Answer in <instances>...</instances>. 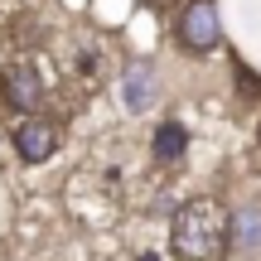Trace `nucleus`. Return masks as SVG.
<instances>
[{"mask_svg": "<svg viewBox=\"0 0 261 261\" xmlns=\"http://www.w3.org/2000/svg\"><path fill=\"white\" fill-rule=\"evenodd\" d=\"M150 10H160V15H179V5H184V0H145Z\"/></svg>", "mask_w": 261, "mask_h": 261, "instance_id": "9", "label": "nucleus"}, {"mask_svg": "<svg viewBox=\"0 0 261 261\" xmlns=\"http://www.w3.org/2000/svg\"><path fill=\"white\" fill-rule=\"evenodd\" d=\"M0 102H5V112H15V116L44 112V102H48L44 73H39L34 63H24V58L5 63V73H0Z\"/></svg>", "mask_w": 261, "mask_h": 261, "instance_id": "3", "label": "nucleus"}, {"mask_svg": "<svg viewBox=\"0 0 261 261\" xmlns=\"http://www.w3.org/2000/svg\"><path fill=\"white\" fill-rule=\"evenodd\" d=\"M189 145H194V136H189V126L174 121V116H165V121L155 126V136H150V155H155V165H179V160L189 155Z\"/></svg>", "mask_w": 261, "mask_h": 261, "instance_id": "7", "label": "nucleus"}, {"mask_svg": "<svg viewBox=\"0 0 261 261\" xmlns=\"http://www.w3.org/2000/svg\"><path fill=\"white\" fill-rule=\"evenodd\" d=\"M116 92H121V107H126L130 116H145V112L160 107V92H165V87H160V73L150 63H126Z\"/></svg>", "mask_w": 261, "mask_h": 261, "instance_id": "5", "label": "nucleus"}, {"mask_svg": "<svg viewBox=\"0 0 261 261\" xmlns=\"http://www.w3.org/2000/svg\"><path fill=\"white\" fill-rule=\"evenodd\" d=\"M174 44L189 58H208L213 48H223V15L218 0H184L174 15Z\"/></svg>", "mask_w": 261, "mask_h": 261, "instance_id": "2", "label": "nucleus"}, {"mask_svg": "<svg viewBox=\"0 0 261 261\" xmlns=\"http://www.w3.org/2000/svg\"><path fill=\"white\" fill-rule=\"evenodd\" d=\"M136 261H160V256H155V252H140V256H136Z\"/></svg>", "mask_w": 261, "mask_h": 261, "instance_id": "10", "label": "nucleus"}, {"mask_svg": "<svg viewBox=\"0 0 261 261\" xmlns=\"http://www.w3.org/2000/svg\"><path fill=\"white\" fill-rule=\"evenodd\" d=\"M232 252L242 261H261V203L256 198L232 208Z\"/></svg>", "mask_w": 261, "mask_h": 261, "instance_id": "6", "label": "nucleus"}, {"mask_svg": "<svg viewBox=\"0 0 261 261\" xmlns=\"http://www.w3.org/2000/svg\"><path fill=\"white\" fill-rule=\"evenodd\" d=\"M169 256L174 261H227L232 256V208L218 194H194L169 218Z\"/></svg>", "mask_w": 261, "mask_h": 261, "instance_id": "1", "label": "nucleus"}, {"mask_svg": "<svg viewBox=\"0 0 261 261\" xmlns=\"http://www.w3.org/2000/svg\"><path fill=\"white\" fill-rule=\"evenodd\" d=\"M256 140H261V130H256Z\"/></svg>", "mask_w": 261, "mask_h": 261, "instance_id": "11", "label": "nucleus"}, {"mask_svg": "<svg viewBox=\"0 0 261 261\" xmlns=\"http://www.w3.org/2000/svg\"><path fill=\"white\" fill-rule=\"evenodd\" d=\"M10 145H15V155L24 160V165H48V160L58 155V145H63V126H58L54 116H44V112H29L10 130Z\"/></svg>", "mask_w": 261, "mask_h": 261, "instance_id": "4", "label": "nucleus"}, {"mask_svg": "<svg viewBox=\"0 0 261 261\" xmlns=\"http://www.w3.org/2000/svg\"><path fill=\"white\" fill-rule=\"evenodd\" d=\"M232 92L242 107H261V73L247 58H232Z\"/></svg>", "mask_w": 261, "mask_h": 261, "instance_id": "8", "label": "nucleus"}]
</instances>
